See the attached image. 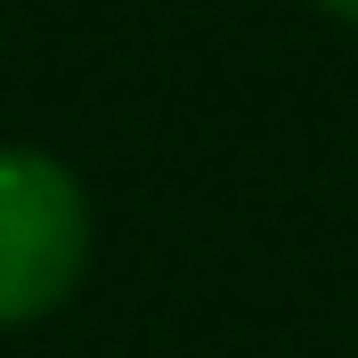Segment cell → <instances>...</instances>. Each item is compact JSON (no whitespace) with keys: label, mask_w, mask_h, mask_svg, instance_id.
Wrapping results in <instances>:
<instances>
[{"label":"cell","mask_w":358,"mask_h":358,"mask_svg":"<svg viewBox=\"0 0 358 358\" xmlns=\"http://www.w3.org/2000/svg\"><path fill=\"white\" fill-rule=\"evenodd\" d=\"M90 277V196L49 147H0V326H41Z\"/></svg>","instance_id":"obj_1"},{"label":"cell","mask_w":358,"mask_h":358,"mask_svg":"<svg viewBox=\"0 0 358 358\" xmlns=\"http://www.w3.org/2000/svg\"><path fill=\"white\" fill-rule=\"evenodd\" d=\"M326 17H342V24H358V0H317Z\"/></svg>","instance_id":"obj_2"}]
</instances>
